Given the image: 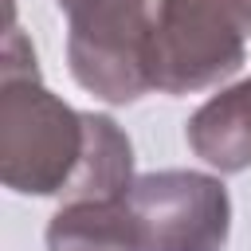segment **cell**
Listing matches in <instances>:
<instances>
[{"label": "cell", "mask_w": 251, "mask_h": 251, "mask_svg": "<svg viewBox=\"0 0 251 251\" xmlns=\"http://www.w3.org/2000/svg\"><path fill=\"white\" fill-rule=\"evenodd\" d=\"M251 0H161L149 35V75L165 90L204 86L243 59Z\"/></svg>", "instance_id": "6da1fadb"}, {"label": "cell", "mask_w": 251, "mask_h": 251, "mask_svg": "<svg viewBox=\"0 0 251 251\" xmlns=\"http://www.w3.org/2000/svg\"><path fill=\"white\" fill-rule=\"evenodd\" d=\"M141 251H220L227 231V196L216 180L192 173L145 176L126 204Z\"/></svg>", "instance_id": "7a4b0ae2"}, {"label": "cell", "mask_w": 251, "mask_h": 251, "mask_svg": "<svg viewBox=\"0 0 251 251\" xmlns=\"http://www.w3.org/2000/svg\"><path fill=\"white\" fill-rule=\"evenodd\" d=\"M192 141L208 161L224 169L247 165L251 161V82L204 106L200 118L192 122Z\"/></svg>", "instance_id": "3957f363"}]
</instances>
